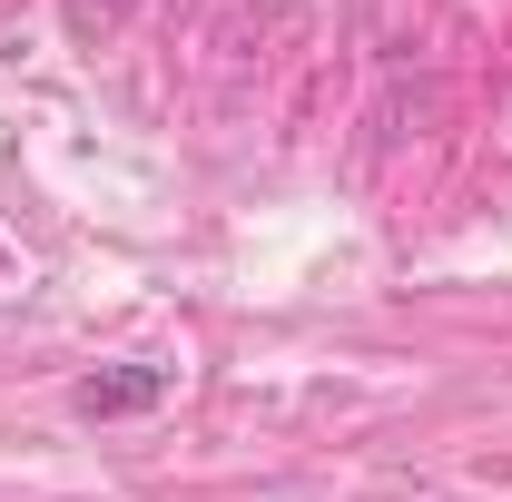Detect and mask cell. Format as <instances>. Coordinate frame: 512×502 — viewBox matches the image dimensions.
Here are the masks:
<instances>
[{"mask_svg":"<svg viewBox=\"0 0 512 502\" xmlns=\"http://www.w3.org/2000/svg\"><path fill=\"white\" fill-rule=\"evenodd\" d=\"M158 394H168V375H158V365H119V375H79V394H69V404H79L89 424H119V414H148Z\"/></svg>","mask_w":512,"mask_h":502,"instance_id":"1","label":"cell"}]
</instances>
